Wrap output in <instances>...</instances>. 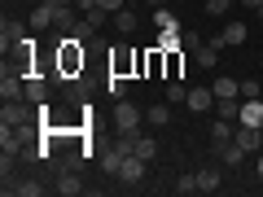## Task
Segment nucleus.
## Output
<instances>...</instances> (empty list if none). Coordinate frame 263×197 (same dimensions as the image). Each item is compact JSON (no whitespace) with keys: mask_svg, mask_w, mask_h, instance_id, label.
Wrapping results in <instances>:
<instances>
[{"mask_svg":"<svg viewBox=\"0 0 263 197\" xmlns=\"http://www.w3.org/2000/svg\"><path fill=\"white\" fill-rule=\"evenodd\" d=\"M79 44H84V40L70 35V40H62V48H57V70L70 75V79L84 75V48H79Z\"/></svg>","mask_w":263,"mask_h":197,"instance_id":"1","label":"nucleus"},{"mask_svg":"<svg viewBox=\"0 0 263 197\" xmlns=\"http://www.w3.org/2000/svg\"><path fill=\"white\" fill-rule=\"evenodd\" d=\"M141 119H145V114L136 110L127 96H123V101H114V131H141Z\"/></svg>","mask_w":263,"mask_h":197,"instance_id":"2","label":"nucleus"},{"mask_svg":"<svg viewBox=\"0 0 263 197\" xmlns=\"http://www.w3.org/2000/svg\"><path fill=\"white\" fill-rule=\"evenodd\" d=\"M27 27H31V22L5 18V22H0V48H5V53H9V48H22V44H27Z\"/></svg>","mask_w":263,"mask_h":197,"instance_id":"3","label":"nucleus"},{"mask_svg":"<svg viewBox=\"0 0 263 197\" xmlns=\"http://www.w3.org/2000/svg\"><path fill=\"white\" fill-rule=\"evenodd\" d=\"M27 96H18V101H5V110H0V123L5 127H27L31 123V110H27Z\"/></svg>","mask_w":263,"mask_h":197,"instance_id":"4","label":"nucleus"},{"mask_svg":"<svg viewBox=\"0 0 263 197\" xmlns=\"http://www.w3.org/2000/svg\"><path fill=\"white\" fill-rule=\"evenodd\" d=\"M219 48H224V40H202V44L193 48V66H202V70H215V57H219Z\"/></svg>","mask_w":263,"mask_h":197,"instance_id":"5","label":"nucleus"},{"mask_svg":"<svg viewBox=\"0 0 263 197\" xmlns=\"http://www.w3.org/2000/svg\"><path fill=\"white\" fill-rule=\"evenodd\" d=\"M0 96L5 101H18V96H27V79H18V70H0Z\"/></svg>","mask_w":263,"mask_h":197,"instance_id":"6","label":"nucleus"},{"mask_svg":"<svg viewBox=\"0 0 263 197\" xmlns=\"http://www.w3.org/2000/svg\"><path fill=\"white\" fill-rule=\"evenodd\" d=\"M75 22H79L75 0H53V27H62V31H75Z\"/></svg>","mask_w":263,"mask_h":197,"instance_id":"7","label":"nucleus"},{"mask_svg":"<svg viewBox=\"0 0 263 197\" xmlns=\"http://www.w3.org/2000/svg\"><path fill=\"white\" fill-rule=\"evenodd\" d=\"M145 167H149V162H145L141 153H127L123 167H119V180H123V184H141V180H145Z\"/></svg>","mask_w":263,"mask_h":197,"instance_id":"8","label":"nucleus"},{"mask_svg":"<svg viewBox=\"0 0 263 197\" xmlns=\"http://www.w3.org/2000/svg\"><path fill=\"white\" fill-rule=\"evenodd\" d=\"M189 110H193V114H206L211 110V105H215V92H211V88H189Z\"/></svg>","mask_w":263,"mask_h":197,"instance_id":"9","label":"nucleus"},{"mask_svg":"<svg viewBox=\"0 0 263 197\" xmlns=\"http://www.w3.org/2000/svg\"><path fill=\"white\" fill-rule=\"evenodd\" d=\"M215 153H219V162H224V167H241L246 162V149L237 141H224V145H215Z\"/></svg>","mask_w":263,"mask_h":197,"instance_id":"10","label":"nucleus"},{"mask_svg":"<svg viewBox=\"0 0 263 197\" xmlns=\"http://www.w3.org/2000/svg\"><path fill=\"white\" fill-rule=\"evenodd\" d=\"M237 119L246 123V127H263V101H241V114Z\"/></svg>","mask_w":263,"mask_h":197,"instance_id":"11","label":"nucleus"},{"mask_svg":"<svg viewBox=\"0 0 263 197\" xmlns=\"http://www.w3.org/2000/svg\"><path fill=\"white\" fill-rule=\"evenodd\" d=\"M31 31H44V27H53V0H44V5H35V13H31Z\"/></svg>","mask_w":263,"mask_h":197,"instance_id":"12","label":"nucleus"},{"mask_svg":"<svg viewBox=\"0 0 263 197\" xmlns=\"http://www.w3.org/2000/svg\"><path fill=\"white\" fill-rule=\"evenodd\" d=\"M237 96H241V101H259L263 96V79H237Z\"/></svg>","mask_w":263,"mask_h":197,"instance_id":"13","label":"nucleus"},{"mask_svg":"<svg viewBox=\"0 0 263 197\" xmlns=\"http://www.w3.org/2000/svg\"><path fill=\"white\" fill-rule=\"evenodd\" d=\"M5 193H18V197H40V193H44V184H35V180H13V184H5Z\"/></svg>","mask_w":263,"mask_h":197,"instance_id":"14","label":"nucleus"},{"mask_svg":"<svg viewBox=\"0 0 263 197\" xmlns=\"http://www.w3.org/2000/svg\"><path fill=\"white\" fill-rule=\"evenodd\" d=\"M114 27H119V31H123V35H132V31L141 27V18H136V13H132V9H127V5H123V9H119V13H114Z\"/></svg>","mask_w":263,"mask_h":197,"instance_id":"15","label":"nucleus"},{"mask_svg":"<svg viewBox=\"0 0 263 197\" xmlns=\"http://www.w3.org/2000/svg\"><path fill=\"white\" fill-rule=\"evenodd\" d=\"M27 101L31 105H44L48 101V84H44V79H27Z\"/></svg>","mask_w":263,"mask_h":197,"instance_id":"16","label":"nucleus"},{"mask_svg":"<svg viewBox=\"0 0 263 197\" xmlns=\"http://www.w3.org/2000/svg\"><path fill=\"white\" fill-rule=\"evenodd\" d=\"M197 188H202V193H219V171L215 167L197 171Z\"/></svg>","mask_w":263,"mask_h":197,"instance_id":"17","label":"nucleus"},{"mask_svg":"<svg viewBox=\"0 0 263 197\" xmlns=\"http://www.w3.org/2000/svg\"><path fill=\"white\" fill-rule=\"evenodd\" d=\"M132 153H141L145 162H154V153H158V141H154V136H141V131H136V149Z\"/></svg>","mask_w":263,"mask_h":197,"instance_id":"18","label":"nucleus"},{"mask_svg":"<svg viewBox=\"0 0 263 197\" xmlns=\"http://www.w3.org/2000/svg\"><path fill=\"white\" fill-rule=\"evenodd\" d=\"M246 35H250V31H246V22H228L219 40H224V44H246Z\"/></svg>","mask_w":263,"mask_h":197,"instance_id":"19","label":"nucleus"},{"mask_svg":"<svg viewBox=\"0 0 263 197\" xmlns=\"http://www.w3.org/2000/svg\"><path fill=\"white\" fill-rule=\"evenodd\" d=\"M79 188H84V184H79V175H75V171H62V180H57V193H66V197H75Z\"/></svg>","mask_w":263,"mask_h":197,"instance_id":"20","label":"nucleus"},{"mask_svg":"<svg viewBox=\"0 0 263 197\" xmlns=\"http://www.w3.org/2000/svg\"><path fill=\"white\" fill-rule=\"evenodd\" d=\"M211 141H215V145L233 141V119H215V127H211Z\"/></svg>","mask_w":263,"mask_h":197,"instance_id":"21","label":"nucleus"},{"mask_svg":"<svg viewBox=\"0 0 263 197\" xmlns=\"http://www.w3.org/2000/svg\"><path fill=\"white\" fill-rule=\"evenodd\" d=\"M167 53V79H180V70H184V57H180V48H162Z\"/></svg>","mask_w":263,"mask_h":197,"instance_id":"22","label":"nucleus"},{"mask_svg":"<svg viewBox=\"0 0 263 197\" xmlns=\"http://www.w3.org/2000/svg\"><path fill=\"white\" fill-rule=\"evenodd\" d=\"M105 92H110L114 101H123V96H127V79H123V75H114V70H110V79H105Z\"/></svg>","mask_w":263,"mask_h":197,"instance_id":"23","label":"nucleus"},{"mask_svg":"<svg viewBox=\"0 0 263 197\" xmlns=\"http://www.w3.org/2000/svg\"><path fill=\"white\" fill-rule=\"evenodd\" d=\"M149 123H154V127L171 123V101H162V105H149Z\"/></svg>","mask_w":263,"mask_h":197,"instance_id":"24","label":"nucleus"},{"mask_svg":"<svg viewBox=\"0 0 263 197\" xmlns=\"http://www.w3.org/2000/svg\"><path fill=\"white\" fill-rule=\"evenodd\" d=\"M211 92H215V101H219V96H237V79H215Z\"/></svg>","mask_w":263,"mask_h":197,"instance_id":"25","label":"nucleus"},{"mask_svg":"<svg viewBox=\"0 0 263 197\" xmlns=\"http://www.w3.org/2000/svg\"><path fill=\"white\" fill-rule=\"evenodd\" d=\"M167 101H171V105H180V101H189V88L180 84V79H171V84H167Z\"/></svg>","mask_w":263,"mask_h":197,"instance_id":"26","label":"nucleus"},{"mask_svg":"<svg viewBox=\"0 0 263 197\" xmlns=\"http://www.w3.org/2000/svg\"><path fill=\"white\" fill-rule=\"evenodd\" d=\"M176 193H180V197H193V193H202V188H197V175H180V180H176Z\"/></svg>","mask_w":263,"mask_h":197,"instance_id":"27","label":"nucleus"},{"mask_svg":"<svg viewBox=\"0 0 263 197\" xmlns=\"http://www.w3.org/2000/svg\"><path fill=\"white\" fill-rule=\"evenodd\" d=\"M180 35H184V31H180V27L162 31V35H158V44H154V48H180Z\"/></svg>","mask_w":263,"mask_h":197,"instance_id":"28","label":"nucleus"},{"mask_svg":"<svg viewBox=\"0 0 263 197\" xmlns=\"http://www.w3.org/2000/svg\"><path fill=\"white\" fill-rule=\"evenodd\" d=\"M154 22H158V31H171V27H180L171 9H158V13H154Z\"/></svg>","mask_w":263,"mask_h":197,"instance_id":"29","label":"nucleus"},{"mask_svg":"<svg viewBox=\"0 0 263 197\" xmlns=\"http://www.w3.org/2000/svg\"><path fill=\"white\" fill-rule=\"evenodd\" d=\"M70 35H75V40H92V35H97V27H92V22H88V18H79Z\"/></svg>","mask_w":263,"mask_h":197,"instance_id":"30","label":"nucleus"},{"mask_svg":"<svg viewBox=\"0 0 263 197\" xmlns=\"http://www.w3.org/2000/svg\"><path fill=\"white\" fill-rule=\"evenodd\" d=\"M84 18H88V22H92V27H97V31H101V27H105V18H110V9H101V5H97V9H88V13H84Z\"/></svg>","mask_w":263,"mask_h":197,"instance_id":"31","label":"nucleus"},{"mask_svg":"<svg viewBox=\"0 0 263 197\" xmlns=\"http://www.w3.org/2000/svg\"><path fill=\"white\" fill-rule=\"evenodd\" d=\"M228 5H233V0H206V13H211V18H224Z\"/></svg>","mask_w":263,"mask_h":197,"instance_id":"32","label":"nucleus"},{"mask_svg":"<svg viewBox=\"0 0 263 197\" xmlns=\"http://www.w3.org/2000/svg\"><path fill=\"white\" fill-rule=\"evenodd\" d=\"M197 44H202V35H197V31H184V35H180V48H189V53H193Z\"/></svg>","mask_w":263,"mask_h":197,"instance_id":"33","label":"nucleus"},{"mask_svg":"<svg viewBox=\"0 0 263 197\" xmlns=\"http://www.w3.org/2000/svg\"><path fill=\"white\" fill-rule=\"evenodd\" d=\"M97 5H101V9H110V13H119L123 5H127V0H97Z\"/></svg>","mask_w":263,"mask_h":197,"instance_id":"34","label":"nucleus"},{"mask_svg":"<svg viewBox=\"0 0 263 197\" xmlns=\"http://www.w3.org/2000/svg\"><path fill=\"white\" fill-rule=\"evenodd\" d=\"M75 9H79V13H88V9H97V0H75Z\"/></svg>","mask_w":263,"mask_h":197,"instance_id":"35","label":"nucleus"},{"mask_svg":"<svg viewBox=\"0 0 263 197\" xmlns=\"http://www.w3.org/2000/svg\"><path fill=\"white\" fill-rule=\"evenodd\" d=\"M241 5H246V9H259V5H263V0H241Z\"/></svg>","mask_w":263,"mask_h":197,"instance_id":"36","label":"nucleus"},{"mask_svg":"<svg viewBox=\"0 0 263 197\" xmlns=\"http://www.w3.org/2000/svg\"><path fill=\"white\" fill-rule=\"evenodd\" d=\"M145 5H154V9H162V5H171V0H145Z\"/></svg>","mask_w":263,"mask_h":197,"instance_id":"37","label":"nucleus"},{"mask_svg":"<svg viewBox=\"0 0 263 197\" xmlns=\"http://www.w3.org/2000/svg\"><path fill=\"white\" fill-rule=\"evenodd\" d=\"M254 167H259V175H263V153H259V162H254Z\"/></svg>","mask_w":263,"mask_h":197,"instance_id":"38","label":"nucleus"},{"mask_svg":"<svg viewBox=\"0 0 263 197\" xmlns=\"http://www.w3.org/2000/svg\"><path fill=\"white\" fill-rule=\"evenodd\" d=\"M259 22H263V5H259Z\"/></svg>","mask_w":263,"mask_h":197,"instance_id":"39","label":"nucleus"},{"mask_svg":"<svg viewBox=\"0 0 263 197\" xmlns=\"http://www.w3.org/2000/svg\"><path fill=\"white\" fill-rule=\"evenodd\" d=\"M127 5H136V0H127Z\"/></svg>","mask_w":263,"mask_h":197,"instance_id":"40","label":"nucleus"},{"mask_svg":"<svg viewBox=\"0 0 263 197\" xmlns=\"http://www.w3.org/2000/svg\"><path fill=\"white\" fill-rule=\"evenodd\" d=\"M180 5H189V0H180Z\"/></svg>","mask_w":263,"mask_h":197,"instance_id":"41","label":"nucleus"}]
</instances>
